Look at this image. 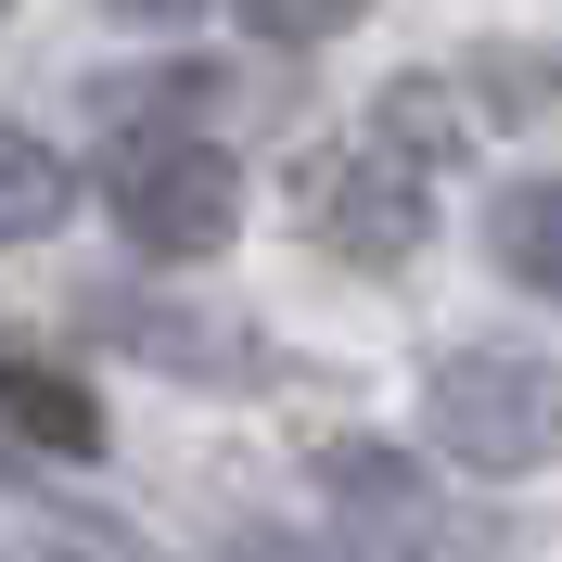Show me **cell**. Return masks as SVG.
Listing matches in <instances>:
<instances>
[{
    "label": "cell",
    "mask_w": 562,
    "mask_h": 562,
    "mask_svg": "<svg viewBox=\"0 0 562 562\" xmlns=\"http://www.w3.org/2000/svg\"><path fill=\"white\" fill-rule=\"evenodd\" d=\"M0 422H13L26 448H52V460L103 448V396L77 384L65 358H38V346H0Z\"/></svg>",
    "instance_id": "4"
},
{
    "label": "cell",
    "mask_w": 562,
    "mask_h": 562,
    "mask_svg": "<svg viewBox=\"0 0 562 562\" xmlns=\"http://www.w3.org/2000/svg\"><path fill=\"white\" fill-rule=\"evenodd\" d=\"M486 256L525 281L537 307H562V179H512L486 205Z\"/></svg>",
    "instance_id": "5"
},
{
    "label": "cell",
    "mask_w": 562,
    "mask_h": 562,
    "mask_svg": "<svg viewBox=\"0 0 562 562\" xmlns=\"http://www.w3.org/2000/svg\"><path fill=\"white\" fill-rule=\"evenodd\" d=\"M231 13H244L256 38H281V52H319V38H346L371 0H231Z\"/></svg>",
    "instance_id": "8"
},
{
    "label": "cell",
    "mask_w": 562,
    "mask_h": 562,
    "mask_svg": "<svg viewBox=\"0 0 562 562\" xmlns=\"http://www.w3.org/2000/svg\"><path fill=\"white\" fill-rule=\"evenodd\" d=\"M103 205L154 269H192V256H217L244 231V167L217 140H192V128H128L115 167H103Z\"/></svg>",
    "instance_id": "2"
},
{
    "label": "cell",
    "mask_w": 562,
    "mask_h": 562,
    "mask_svg": "<svg viewBox=\"0 0 562 562\" xmlns=\"http://www.w3.org/2000/svg\"><path fill=\"white\" fill-rule=\"evenodd\" d=\"M103 319L154 358H217V384H244V333H217V319H167V307H103Z\"/></svg>",
    "instance_id": "7"
},
{
    "label": "cell",
    "mask_w": 562,
    "mask_h": 562,
    "mask_svg": "<svg viewBox=\"0 0 562 562\" xmlns=\"http://www.w3.org/2000/svg\"><path fill=\"white\" fill-rule=\"evenodd\" d=\"M422 422H435V448H448L460 473H550L562 460V358L460 346V358H435Z\"/></svg>",
    "instance_id": "1"
},
{
    "label": "cell",
    "mask_w": 562,
    "mask_h": 562,
    "mask_svg": "<svg viewBox=\"0 0 562 562\" xmlns=\"http://www.w3.org/2000/svg\"><path fill=\"white\" fill-rule=\"evenodd\" d=\"M65 205H77V167H65L38 128H0V244H38V231H65Z\"/></svg>",
    "instance_id": "6"
},
{
    "label": "cell",
    "mask_w": 562,
    "mask_h": 562,
    "mask_svg": "<svg viewBox=\"0 0 562 562\" xmlns=\"http://www.w3.org/2000/svg\"><path fill=\"white\" fill-rule=\"evenodd\" d=\"M115 13H128V26H192L205 0H115Z\"/></svg>",
    "instance_id": "9"
},
{
    "label": "cell",
    "mask_w": 562,
    "mask_h": 562,
    "mask_svg": "<svg viewBox=\"0 0 562 562\" xmlns=\"http://www.w3.org/2000/svg\"><path fill=\"white\" fill-rule=\"evenodd\" d=\"M0 13H13V0H0Z\"/></svg>",
    "instance_id": "10"
},
{
    "label": "cell",
    "mask_w": 562,
    "mask_h": 562,
    "mask_svg": "<svg viewBox=\"0 0 562 562\" xmlns=\"http://www.w3.org/2000/svg\"><path fill=\"white\" fill-rule=\"evenodd\" d=\"M307 231L346 269H409L422 231H435V192H422V167L384 154V140H333V154H307Z\"/></svg>",
    "instance_id": "3"
}]
</instances>
